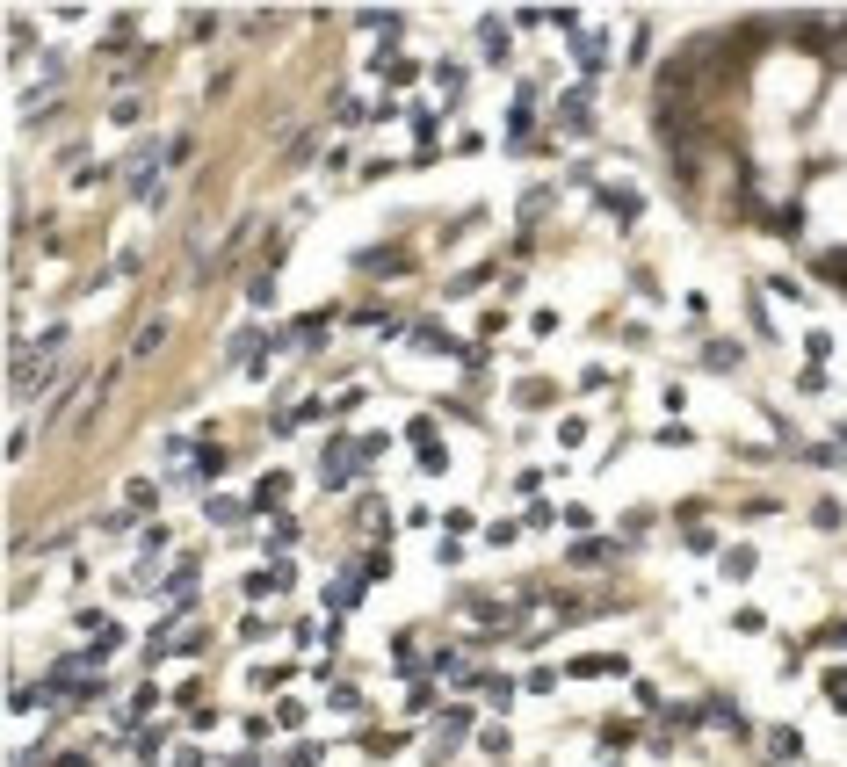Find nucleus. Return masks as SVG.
Wrapping results in <instances>:
<instances>
[{
  "instance_id": "f257e3e1",
  "label": "nucleus",
  "mask_w": 847,
  "mask_h": 767,
  "mask_svg": "<svg viewBox=\"0 0 847 767\" xmlns=\"http://www.w3.org/2000/svg\"><path fill=\"white\" fill-rule=\"evenodd\" d=\"M551 124H558L565 138H594V95H587V80H580V87H565V95H558Z\"/></svg>"
},
{
  "instance_id": "f03ea898",
  "label": "nucleus",
  "mask_w": 847,
  "mask_h": 767,
  "mask_svg": "<svg viewBox=\"0 0 847 767\" xmlns=\"http://www.w3.org/2000/svg\"><path fill=\"white\" fill-rule=\"evenodd\" d=\"M355 456H362V442H348V435H334V442H326V456H319V464H326V471H319V485H326V493H341V485L362 471Z\"/></svg>"
},
{
  "instance_id": "7ed1b4c3",
  "label": "nucleus",
  "mask_w": 847,
  "mask_h": 767,
  "mask_svg": "<svg viewBox=\"0 0 847 767\" xmlns=\"http://www.w3.org/2000/svg\"><path fill=\"white\" fill-rule=\"evenodd\" d=\"M290 558L283 565H261V572H247V601H276V594H290Z\"/></svg>"
},
{
  "instance_id": "20e7f679",
  "label": "nucleus",
  "mask_w": 847,
  "mask_h": 767,
  "mask_svg": "<svg viewBox=\"0 0 847 767\" xmlns=\"http://www.w3.org/2000/svg\"><path fill=\"white\" fill-rule=\"evenodd\" d=\"M536 138V109H529V87H514V102H507V145H529Z\"/></svg>"
},
{
  "instance_id": "39448f33",
  "label": "nucleus",
  "mask_w": 847,
  "mask_h": 767,
  "mask_svg": "<svg viewBox=\"0 0 847 767\" xmlns=\"http://www.w3.org/2000/svg\"><path fill=\"white\" fill-rule=\"evenodd\" d=\"M572 51H580V73H587V80L609 66V37H601V29H580V37H572Z\"/></svg>"
},
{
  "instance_id": "423d86ee",
  "label": "nucleus",
  "mask_w": 847,
  "mask_h": 767,
  "mask_svg": "<svg viewBox=\"0 0 847 767\" xmlns=\"http://www.w3.org/2000/svg\"><path fill=\"white\" fill-rule=\"evenodd\" d=\"M478 44H486V66H514V58H507V22H500V15L478 22Z\"/></svg>"
},
{
  "instance_id": "0eeeda50",
  "label": "nucleus",
  "mask_w": 847,
  "mask_h": 767,
  "mask_svg": "<svg viewBox=\"0 0 847 767\" xmlns=\"http://www.w3.org/2000/svg\"><path fill=\"white\" fill-rule=\"evenodd\" d=\"M362 587H370V579H348V572H341L334 587H326V608H334V616H348V608L362 601Z\"/></svg>"
},
{
  "instance_id": "6e6552de",
  "label": "nucleus",
  "mask_w": 847,
  "mask_h": 767,
  "mask_svg": "<svg viewBox=\"0 0 847 767\" xmlns=\"http://www.w3.org/2000/svg\"><path fill=\"white\" fill-rule=\"evenodd\" d=\"M435 87L464 102V87H471V66H457V58H442V66H435Z\"/></svg>"
},
{
  "instance_id": "1a4fd4ad",
  "label": "nucleus",
  "mask_w": 847,
  "mask_h": 767,
  "mask_svg": "<svg viewBox=\"0 0 847 767\" xmlns=\"http://www.w3.org/2000/svg\"><path fill=\"white\" fill-rule=\"evenodd\" d=\"M203 514L218 521V529H239V521H247V500H232V493H218V500H210Z\"/></svg>"
},
{
  "instance_id": "9d476101",
  "label": "nucleus",
  "mask_w": 847,
  "mask_h": 767,
  "mask_svg": "<svg viewBox=\"0 0 847 767\" xmlns=\"http://www.w3.org/2000/svg\"><path fill=\"white\" fill-rule=\"evenodd\" d=\"M703 370H739V341H703Z\"/></svg>"
},
{
  "instance_id": "9b49d317",
  "label": "nucleus",
  "mask_w": 847,
  "mask_h": 767,
  "mask_svg": "<svg viewBox=\"0 0 847 767\" xmlns=\"http://www.w3.org/2000/svg\"><path fill=\"white\" fill-rule=\"evenodd\" d=\"M724 558V579H753V543H732V550H717Z\"/></svg>"
},
{
  "instance_id": "f8f14e48",
  "label": "nucleus",
  "mask_w": 847,
  "mask_h": 767,
  "mask_svg": "<svg viewBox=\"0 0 847 767\" xmlns=\"http://www.w3.org/2000/svg\"><path fill=\"white\" fill-rule=\"evenodd\" d=\"M681 543H688V550H703V558H710V550H717V529H703V521H695V514H681Z\"/></svg>"
},
{
  "instance_id": "ddd939ff",
  "label": "nucleus",
  "mask_w": 847,
  "mask_h": 767,
  "mask_svg": "<svg viewBox=\"0 0 847 767\" xmlns=\"http://www.w3.org/2000/svg\"><path fill=\"white\" fill-rule=\"evenodd\" d=\"M572 565H616V543H572Z\"/></svg>"
},
{
  "instance_id": "4468645a",
  "label": "nucleus",
  "mask_w": 847,
  "mask_h": 767,
  "mask_svg": "<svg viewBox=\"0 0 847 767\" xmlns=\"http://www.w3.org/2000/svg\"><path fill=\"white\" fill-rule=\"evenodd\" d=\"M95 529H102V536H131L138 514H131V507H109V514H95Z\"/></svg>"
},
{
  "instance_id": "2eb2a0df",
  "label": "nucleus",
  "mask_w": 847,
  "mask_h": 767,
  "mask_svg": "<svg viewBox=\"0 0 847 767\" xmlns=\"http://www.w3.org/2000/svg\"><path fill=\"white\" fill-rule=\"evenodd\" d=\"M406 124H413L420 138H435V124H442V109H435V102H413V109H406Z\"/></svg>"
},
{
  "instance_id": "dca6fc26",
  "label": "nucleus",
  "mask_w": 847,
  "mask_h": 767,
  "mask_svg": "<svg viewBox=\"0 0 847 767\" xmlns=\"http://www.w3.org/2000/svg\"><path fill=\"white\" fill-rule=\"evenodd\" d=\"M768 746H775V760H804V739H797L790 724H782V731H768Z\"/></svg>"
},
{
  "instance_id": "f3484780",
  "label": "nucleus",
  "mask_w": 847,
  "mask_h": 767,
  "mask_svg": "<svg viewBox=\"0 0 847 767\" xmlns=\"http://www.w3.org/2000/svg\"><path fill=\"white\" fill-rule=\"evenodd\" d=\"M406 710H413V717H420V710H435V681H428V673H420V681L406 688Z\"/></svg>"
},
{
  "instance_id": "a211bd4d",
  "label": "nucleus",
  "mask_w": 847,
  "mask_h": 767,
  "mask_svg": "<svg viewBox=\"0 0 847 767\" xmlns=\"http://www.w3.org/2000/svg\"><path fill=\"white\" fill-rule=\"evenodd\" d=\"M334 124H377V116H370V102H355V95H348V102L334 109Z\"/></svg>"
},
{
  "instance_id": "6ab92c4d",
  "label": "nucleus",
  "mask_w": 847,
  "mask_h": 767,
  "mask_svg": "<svg viewBox=\"0 0 847 767\" xmlns=\"http://www.w3.org/2000/svg\"><path fill=\"white\" fill-rule=\"evenodd\" d=\"M283 493H290V478H283V471H276V478H261V493H254V507H276V500H283Z\"/></svg>"
},
{
  "instance_id": "aec40b11",
  "label": "nucleus",
  "mask_w": 847,
  "mask_h": 767,
  "mask_svg": "<svg viewBox=\"0 0 847 767\" xmlns=\"http://www.w3.org/2000/svg\"><path fill=\"white\" fill-rule=\"evenodd\" d=\"M326 710H334V717H341V710L362 717V695H355V688H334V695H326Z\"/></svg>"
},
{
  "instance_id": "412c9836",
  "label": "nucleus",
  "mask_w": 847,
  "mask_h": 767,
  "mask_svg": "<svg viewBox=\"0 0 847 767\" xmlns=\"http://www.w3.org/2000/svg\"><path fill=\"white\" fill-rule=\"evenodd\" d=\"M247 304H254V312H268V304H276V283H268V275H254V283H247Z\"/></svg>"
},
{
  "instance_id": "4be33fe9",
  "label": "nucleus",
  "mask_w": 847,
  "mask_h": 767,
  "mask_svg": "<svg viewBox=\"0 0 847 767\" xmlns=\"http://www.w3.org/2000/svg\"><path fill=\"white\" fill-rule=\"evenodd\" d=\"M319 760H326V746H312V739H297V746H290V767H319Z\"/></svg>"
},
{
  "instance_id": "5701e85b",
  "label": "nucleus",
  "mask_w": 847,
  "mask_h": 767,
  "mask_svg": "<svg viewBox=\"0 0 847 767\" xmlns=\"http://www.w3.org/2000/svg\"><path fill=\"white\" fill-rule=\"evenodd\" d=\"M558 521H565V529H572V536H587V529H594V514H587V507H580V500H572V507H565V514H558Z\"/></svg>"
},
{
  "instance_id": "b1692460",
  "label": "nucleus",
  "mask_w": 847,
  "mask_h": 767,
  "mask_svg": "<svg viewBox=\"0 0 847 767\" xmlns=\"http://www.w3.org/2000/svg\"><path fill=\"white\" fill-rule=\"evenodd\" d=\"M645 529H652V507H630V514H623V536H630V543H638Z\"/></svg>"
},
{
  "instance_id": "393cba45",
  "label": "nucleus",
  "mask_w": 847,
  "mask_h": 767,
  "mask_svg": "<svg viewBox=\"0 0 847 767\" xmlns=\"http://www.w3.org/2000/svg\"><path fill=\"white\" fill-rule=\"evenodd\" d=\"M109 124H124V131H131V124H145V102H116V109H109Z\"/></svg>"
},
{
  "instance_id": "a878e982",
  "label": "nucleus",
  "mask_w": 847,
  "mask_h": 767,
  "mask_svg": "<svg viewBox=\"0 0 847 767\" xmlns=\"http://www.w3.org/2000/svg\"><path fill=\"white\" fill-rule=\"evenodd\" d=\"M8 37H15V51H29V37H37V22H29V15H8Z\"/></svg>"
},
{
  "instance_id": "bb28decb",
  "label": "nucleus",
  "mask_w": 847,
  "mask_h": 767,
  "mask_svg": "<svg viewBox=\"0 0 847 767\" xmlns=\"http://www.w3.org/2000/svg\"><path fill=\"white\" fill-rule=\"evenodd\" d=\"M355 29H370V37H384V29H406L399 15H355Z\"/></svg>"
},
{
  "instance_id": "cd10ccee",
  "label": "nucleus",
  "mask_w": 847,
  "mask_h": 767,
  "mask_svg": "<svg viewBox=\"0 0 847 767\" xmlns=\"http://www.w3.org/2000/svg\"><path fill=\"white\" fill-rule=\"evenodd\" d=\"M572 673H587V681H601V673H623V659H580Z\"/></svg>"
},
{
  "instance_id": "c85d7f7f",
  "label": "nucleus",
  "mask_w": 847,
  "mask_h": 767,
  "mask_svg": "<svg viewBox=\"0 0 847 767\" xmlns=\"http://www.w3.org/2000/svg\"><path fill=\"white\" fill-rule=\"evenodd\" d=\"M174 767H203V746H174Z\"/></svg>"
},
{
  "instance_id": "c756f323",
  "label": "nucleus",
  "mask_w": 847,
  "mask_h": 767,
  "mask_svg": "<svg viewBox=\"0 0 847 767\" xmlns=\"http://www.w3.org/2000/svg\"><path fill=\"white\" fill-rule=\"evenodd\" d=\"M819 644H833V652H847V623H840V630H826Z\"/></svg>"
},
{
  "instance_id": "7c9ffc66",
  "label": "nucleus",
  "mask_w": 847,
  "mask_h": 767,
  "mask_svg": "<svg viewBox=\"0 0 847 767\" xmlns=\"http://www.w3.org/2000/svg\"><path fill=\"white\" fill-rule=\"evenodd\" d=\"M58 767H95V760H80V753H73V760H58Z\"/></svg>"
}]
</instances>
